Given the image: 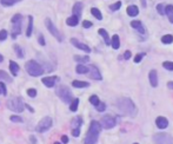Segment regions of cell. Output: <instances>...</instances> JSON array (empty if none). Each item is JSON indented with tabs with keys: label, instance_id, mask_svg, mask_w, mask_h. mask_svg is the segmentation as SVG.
<instances>
[{
	"label": "cell",
	"instance_id": "1",
	"mask_svg": "<svg viewBox=\"0 0 173 144\" xmlns=\"http://www.w3.org/2000/svg\"><path fill=\"white\" fill-rule=\"evenodd\" d=\"M117 108L124 113V115H128V116H136L138 112V109L136 106V104L133 103V101L128 97H120L119 99H117Z\"/></svg>",
	"mask_w": 173,
	"mask_h": 144
},
{
	"label": "cell",
	"instance_id": "2",
	"mask_svg": "<svg viewBox=\"0 0 173 144\" xmlns=\"http://www.w3.org/2000/svg\"><path fill=\"white\" fill-rule=\"evenodd\" d=\"M100 131H101V125L99 122L97 121H92L89 128V131L86 134V137L84 139V144H97L99 141V136H100Z\"/></svg>",
	"mask_w": 173,
	"mask_h": 144
},
{
	"label": "cell",
	"instance_id": "3",
	"mask_svg": "<svg viewBox=\"0 0 173 144\" xmlns=\"http://www.w3.org/2000/svg\"><path fill=\"white\" fill-rule=\"evenodd\" d=\"M55 93H57L58 97L66 104H70L73 99V93H72L71 89L66 85H59L55 90Z\"/></svg>",
	"mask_w": 173,
	"mask_h": 144
},
{
	"label": "cell",
	"instance_id": "4",
	"mask_svg": "<svg viewBox=\"0 0 173 144\" xmlns=\"http://www.w3.org/2000/svg\"><path fill=\"white\" fill-rule=\"evenodd\" d=\"M6 106H7V109H10L13 112L21 113L25 109V103L23 102V99L20 97H12V98L7 99Z\"/></svg>",
	"mask_w": 173,
	"mask_h": 144
},
{
	"label": "cell",
	"instance_id": "5",
	"mask_svg": "<svg viewBox=\"0 0 173 144\" xmlns=\"http://www.w3.org/2000/svg\"><path fill=\"white\" fill-rule=\"evenodd\" d=\"M25 69H26L27 73L30 76H32V77H39V76H41L42 73H44V69H42V66L39 63H37L35 60H33V59L28 60L26 63Z\"/></svg>",
	"mask_w": 173,
	"mask_h": 144
},
{
	"label": "cell",
	"instance_id": "6",
	"mask_svg": "<svg viewBox=\"0 0 173 144\" xmlns=\"http://www.w3.org/2000/svg\"><path fill=\"white\" fill-rule=\"evenodd\" d=\"M12 22V38L15 39L17 36H19L21 33V24H23V15L17 13L12 17L11 19Z\"/></svg>",
	"mask_w": 173,
	"mask_h": 144
},
{
	"label": "cell",
	"instance_id": "7",
	"mask_svg": "<svg viewBox=\"0 0 173 144\" xmlns=\"http://www.w3.org/2000/svg\"><path fill=\"white\" fill-rule=\"evenodd\" d=\"M52 124H53L52 118L48 117V116H46V117H44V118H42L41 121L38 123V125L35 127V131L39 132V134H44V132L48 131V130L52 128Z\"/></svg>",
	"mask_w": 173,
	"mask_h": 144
},
{
	"label": "cell",
	"instance_id": "8",
	"mask_svg": "<svg viewBox=\"0 0 173 144\" xmlns=\"http://www.w3.org/2000/svg\"><path fill=\"white\" fill-rule=\"evenodd\" d=\"M45 25H46V27H47V30H48V32L59 41V43H61L62 40H64V36L60 33V31L55 27V25L52 22V20L50 19V18H46L45 19Z\"/></svg>",
	"mask_w": 173,
	"mask_h": 144
},
{
	"label": "cell",
	"instance_id": "9",
	"mask_svg": "<svg viewBox=\"0 0 173 144\" xmlns=\"http://www.w3.org/2000/svg\"><path fill=\"white\" fill-rule=\"evenodd\" d=\"M100 125L101 128L106 129V130H110V129H113L116 125H117V121H116V118L110 116V115H106L104 116L101 119H100Z\"/></svg>",
	"mask_w": 173,
	"mask_h": 144
},
{
	"label": "cell",
	"instance_id": "10",
	"mask_svg": "<svg viewBox=\"0 0 173 144\" xmlns=\"http://www.w3.org/2000/svg\"><path fill=\"white\" fill-rule=\"evenodd\" d=\"M153 141L159 144H173V137L165 132H159L153 136Z\"/></svg>",
	"mask_w": 173,
	"mask_h": 144
},
{
	"label": "cell",
	"instance_id": "11",
	"mask_svg": "<svg viewBox=\"0 0 173 144\" xmlns=\"http://www.w3.org/2000/svg\"><path fill=\"white\" fill-rule=\"evenodd\" d=\"M71 44H72L73 46H75L77 49H79V50H81V51H84V52H86V53H90V52H91V49H90L89 45H86V44L79 41V40L75 39V38H72V39H71Z\"/></svg>",
	"mask_w": 173,
	"mask_h": 144
},
{
	"label": "cell",
	"instance_id": "12",
	"mask_svg": "<svg viewBox=\"0 0 173 144\" xmlns=\"http://www.w3.org/2000/svg\"><path fill=\"white\" fill-rule=\"evenodd\" d=\"M89 73H90V77H91L92 79H94V80H101V79H102L100 71H99V69H98L95 65L89 66Z\"/></svg>",
	"mask_w": 173,
	"mask_h": 144
},
{
	"label": "cell",
	"instance_id": "13",
	"mask_svg": "<svg viewBox=\"0 0 173 144\" xmlns=\"http://www.w3.org/2000/svg\"><path fill=\"white\" fill-rule=\"evenodd\" d=\"M60 78L58 76H52V77H45V78H42V84H44L45 86L47 87H54L55 86V83L59 82Z\"/></svg>",
	"mask_w": 173,
	"mask_h": 144
},
{
	"label": "cell",
	"instance_id": "14",
	"mask_svg": "<svg viewBox=\"0 0 173 144\" xmlns=\"http://www.w3.org/2000/svg\"><path fill=\"white\" fill-rule=\"evenodd\" d=\"M148 80H149V84L152 87H157L159 82H158V72L157 70H151L149 73H148Z\"/></svg>",
	"mask_w": 173,
	"mask_h": 144
},
{
	"label": "cell",
	"instance_id": "15",
	"mask_svg": "<svg viewBox=\"0 0 173 144\" xmlns=\"http://www.w3.org/2000/svg\"><path fill=\"white\" fill-rule=\"evenodd\" d=\"M156 125H157V128H159L161 130L166 129L168 127V119L166 117H164V116H159L156 119Z\"/></svg>",
	"mask_w": 173,
	"mask_h": 144
},
{
	"label": "cell",
	"instance_id": "16",
	"mask_svg": "<svg viewBox=\"0 0 173 144\" xmlns=\"http://www.w3.org/2000/svg\"><path fill=\"white\" fill-rule=\"evenodd\" d=\"M82 8H84V4L80 3V1H77V3L73 5V8H72L73 15H77L78 18H80V17H81V13H82Z\"/></svg>",
	"mask_w": 173,
	"mask_h": 144
},
{
	"label": "cell",
	"instance_id": "17",
	"mask_svg": "<svg viewBox=\"0 0 173 144\" xmlns=\"http://www.w3.org/2000/svg\"><path fill=\"white\" fill-rule=\"evenodd\" d=\"M81 125H82V117L81 116H75L71 122V128L72 129H80Z\"/></svg>",
	"mask_w": 173,
	"mask_h": 144
},
{
	"label": "cell",
	"instance_id": "18",
	"mask_svg": "<svg viewBox=\"0 0 173 144\" xmlns=\"http://www.w3.org/2000/svg\"><path fill=\"white\" fill-rule=\"evenodd\" d=\"M131 26L134 29V30H137V31H139L140 33H145V27L143 26V22L140 21V20H133V21H131Z\"/></svg>",
	"mask_w": 173,
	"mask_h": 144
},
{
	"label": "cell",
	"instance_id": "19",
	"mask_svg": "<svg viewBox=\"0 0 173 144\" xmlns=\"http://www.w3.org/2000/svg\"><path fill=\"white\" fill-rule=\"evenodd\" d=\"M126 12H127V14L129 17H137L139 14V8L136 5H129V6H127Z\"/></svg>",
	"mask_w": 173,
	"mask_h": 144
},
{
	"label": "cell",
	"instance_id": "20",
	"mask_svg": "<svg viewBox=\"0 0 173 144\" xmlns=\"http://www.w3.org/2000/svg\"><path fill=\"white\" fill-rule=\"evenodd\" d=\"M10 70H11L12 76H13V77H17V76H18V72H19V70H20V67H19V65H18L15 62L10 60Z\"/></svg>",
	"mask_w": 173,
	"mask_h": 144
},
{
	"label": "cell",
	"instance_id": "21",
	"mask_svg": "<svg viewBox=\"0 0 173 144\" xmlns=\"http://www.w3.org/2000/svg\"><path fill=\"white\" fill-rule=\"evenodd\" d=\"M111 46L113 47L114 50H118L120 47V38L118 34H113L111 38Z\"/></svg>",
	"mask_w": 173,
	"mask_h": 144
},
{
	"label": "cell",
	"instance_id": "22",
	"mask_svg": "<svg viewBox=\"0 0 173 144\" xmlns=\"http://www.w3.org/2000/svg\"><path fill=\"white\" fill-rule=\"evenodd\" d=\"M98 33L104 38V41H105L106 45H110V44H111L110 36H109V33H107V31H106L105 29H99V30H98Z\"/></svg>",
	"mask_w": 173,
	"mask_h": 144
},
{
	"label": "cell",
	"instance_id": "23",
	"mask_svg": "<svg viewBox=\"0 0 173 144\" xmlns=\"http://www.w3.org/2000/svg\"><path fill=\"white\" fill-rule=\"evenodd\" d=\"M66 24H67L69 26L74 27V26H77L78 24H79V18L77 15H71V17H69L66 19Z\"/></svg>",
	"mask_w": 173,
	"mask_h": 144
},
{
	"label": "cell",
	"instance_id": "24",
	"mask_svg": "<svg viewBox=\"0 0 173 144\" xmlns=\"http://www.w3.org/2000/svg\"><path fill=\"white\" fill-rule=\"evenodd\" d=\"M72 86L77 87V89H85V87L90 86V83L89 82H82V80H73Z\"/></svg>",
	"mask_w": 173,
	"mask_h": 144
},
{
	"label": "cell",
	"instance_id": "25",
	"mask_svg": "<svg viewBox=\"0 0 173 144\" xmlns=\"http://www.w3.org/2000/svg\"><path fill=\"white\" fill-rule=\"evenodd\" d=\"M165 14L167 15L171 24H173V5H166L165 6Z\"/></svg>",
	"mask_w": 173,
	"mask_h": 144
},
{
	"label": "cell",
	"instance_id": "26",
	"mask_svg": "<svg viewBox=\"0 0 173 144\" xmlns=\"http://www.w3.org/2000/svg\"><path fill=\"white\" fill-rule=\"evenodd\" d=\"M33 33V15H28V25H27V31H26V37L30 38Z\"/></svg>",
	"mask_w": 173,
	"mask_h": 144
},
{
	"label": "cell",
	"instance_id": "27",
	"mask_svg": "<svg viewBox=\"0 0 173 144\" xmlns=\"http://www.w3.org/2000/svg\"><path fill=\"white\" fill-rule=\"evenodd\" d=\"M77 73L79 75H85V73H89V66H86L84 64H78L75 67Z\"/></svg>",
	"mask_w": 173,
	"mask_h": 144
},
{
	"label": "cell",
	"instance_id": "28",
	"mask_svg": "<svg viewBox=\"0 0 173 144\" xmlns=\"http://www.w3.org/2000/svg\"><path fill=\"white\" fill-rule=\"evenodd\" d=\"M0 82H6V83H11L12 82V78L10 77V75L7 72H5L4 70H0Z\"/></svg>",
	"mask_w": 173,
	"mask_h": 144
},
{
	"label": "cell",
	"instance_id": "29",
	"mask_svg": "<svg viewBox=\"0 0 173 144\" xmlns=\"http://www.w3.org/2000/svg\"><path fill=\"white\" fill-rule=\"evenodd\" d=\"M91 13H92V15H93L97 20H102V14H101V12H100L99 8L92 7V8H91Z\"/></svg>",
	"mask_w": 173,
	"mask_h": 144
},
{
	"label": "cell",
	"instance_id": "30",
	"mask_svg": "<svg viewBox=\"0 0 173 144\" xmlns=\"http://www.w3.org/2000/svg\"><path fill=\"white\" fill-rule=\"evenodd\" d=\"M74 60L78 62L79 64H85L90 62V57L89 56H74Z\"/></svg>",
	"mask_w": 173,
	"mask_h": 144
},
{
	"label": "cell",
	"instance_id": "31",
	"mask_svg": "<svg viewBox=\"0 0 173 144\" xmlns=\"http://www.w3.org/2000/svg\"><path fill=\"white\" fill-rule=\"evenodd\" d=\"M78 106H79V98H73L72 102L70 103V110L72 112H75L78 110Z\"/></svg>",
	"mask_w": 173,
	"mask_h": 144
},
{
	"label": "cell",
	"instance_id": "32",
	"mask_svg": "<svg viewBox=\"0 0 173 144\" xmlns=\"http://www.w3.org/2000/svg\"><path fill=\"white\" fill-rule=\"evenodd\" d=\"M19 1H23V0H0L3 6H6V7H10V6H13L14 4L19 3Z\"/></svg>",
	"mask_w": 173,
	"mask_h": 144
},
{
	"label": "cell",
	"instance_id": "33",
	"mask_svg": "<svg viewBox=\"0 0 173 144\" xmlns=\"http://www.w3.org/2000/svg\"><path fill=\"white\" fill-rule=\"evenodd\" d=\"M161 43L163 44H166V45L172 44L173 43V36L172 34H165V36H163L161 37Z\"/></svg>",
	"mask_w": 173,
	"mask_h": 144
},
{
	"label": "cell",
	"instance_id": "34",
	"mask_svg": "<svg viewBox=\"0 0 173 144\" xmlns=\"http://www.w3.org/2000/svg\"><path fill=\"white\" fill-rule=\"evenodd\" d=\"M121 5H122V3L119 0V1H117V3H114V4H112V5H110V10H111L112 12L119 11V10H120V7H121Z\"/></svg>",
	"mask_w": 173,
	"mask_h": 144
},
{
	"label": "cell",
	"instance_id": "35",
	"mask_svg": "<svg viewBox=\"0 0 173 144\" xmlns=\"http://www.w3.org/2000/svg\"><path fill=\"white\" fill-rule=\"evenodd\" d=\"M13 47H14V51H15V53H17L18 58H24V52H23V49H21V47H20L19 45H14Z\"/></svg>",
	"mask_w": 173,
	"mask_h": 144
},
{
	"label": "cell",
	"instance_id": "36",
	"mask_svg": "<svg viewBox=\"0 0 173 144\" xmlns=\"http://www.w3.org/2000/svg\"><path fill=\"white\" fill-rule=\"evenodd\" d=\"M99 102H100V99H99V97H98L97 94H92L91 97H90V103H91L92 105L97 106V105L99 104Z\"/></svg>",
	"mask_w": 173,
	"mask_h": 144
},
{
	"label": "cell",
	"instance_id": "37",
	"mask_svg": "<svg viewBox=\"0 0 173 144\" xmlns=\"http://www.w3.org/2000/svg\"><path fill=\"white\" fill-rule=\"evenodd\" d=\"M165 4H158L157 5V11H158V13L160 14V15H164L165 14Z\"/></svg>",
	"mask_w": 173,
	"mask_h": 144
},
{
	"label": "cell",
	"instance_id": "38",
	"mask_svg": "<svg viewBox=\"0 0 173 144\" xmlns=\"http://www.w3.org/2000/svg\"><path fill=\"white\" fill-rule=\"evenodd\" d=\"M163 66H164V69H166V70H168V71H173V62H164L163 63Z\"/></svg>",
	"mask_w": 173,
	"mask_h": 144
},
{
	"label": "cell",
	"instance_id": "39",
	"mask_svg": "<svg viewBox=\"0 0 173 144\" xmlns=\"http://www.w3.org/2000/svg\"><path fill=\"white\" fill-rule=\"evenodd\" d=\"M95 109H97V111H99V112H104V111L106 110V104L102 103V102H99V104L95 106Z\"/></svg>",
	"mask_w": 173,
	"mask_h": 144
},
{
	"label": "cell",
	"instance_id": "40",
	"mask_svg": "<svg viewBox=\"0 0 173 144\" xmlns=\"http://www.w3.org/2000/svg\"><path fill=\"white\" fill-rule=\"evenodd\" d=\"M0 93H1L3 96H6L7 94V89H6L4 82H0Z\"/></svg>",
	"mask_w": 173,
	"mask_h": 144
},
{
	"label": "cell",
	"instance_id": "41",
	"mask_svg": "<svg viewBox=\"0 0 173 144\" xmlns=\"http://www.w3.org/2000/svg\"><path fill=\"white\" fill-rule=\"evenodd\" d=\"M7 36H8L7 31H6V30H1V31H0V41L6 40V39H7Z\"/></svg>",
	"mask_w": 173,
	"mask_h": 144
},
{
	"label": "cell",
	"instance_id": "42",
	"mask_svg": "<svg viewBox=\"0 0 173 144\" xmlns=\"http://www.w3.org/2000/svg\"><path fill=\"white\" fill-rule=\"evenodd\" d=\"M10 119H11L12 122H14V123H21V122H23V118H21L20 116H15V115L14 116H11Z\"/></svg>",
	"mask_w": 173,
	"mask_h": 144
},
{
	"label": "cell",
	"instance_id": "43",
	"mask_svg": "<svg viewBox=\"0 0 173 144\" xmlns=\"http://www.w3.org/2000/svg\"><path fill=\"white\" fill-rule=\"evenodd\" d=\"M145 56H146V53H144V52H143V53H139V55H137V56L134 57V59H133V60H134V63H140Z\"/></svg>",
	"mask_w": 173,
	"mask_h": 144
},
{
	"label": "cell",
	"instance_id": "44",
	"mask_svg": "<svg viewBox=\"0 0 173 144\" xmlns=\"http://www.w3.org/2000/svg\"><path fill=\"white\" fill-rule=\"evenodd\" d=\"M38 43H39L41 46H45V45H46L45 38H44V36H42V34H39V36H38Z\"/></svg>",
	"mask_w": 173,
	"mask_h": 144
},
{
	"label": "cell",
	"instance_id": "45",
	"mask_svg": "<svg viewBox=\"0 0 173 144\" xmlns=\"http://www.w3.org/2000/svg\"><path fill=\"white\" fill-rule=\"evenodd\" d=\"M27 94L30 96L31 98H34L35 96H37V90L35 89H28L27 90Z\"/></svg>",
	"mask_w": 173,
	"mask_h": 144
},
{
	"label": "cell",
	"instance_id": "46",
	"mask_svg": "<svg viewBox=\"0 0 173 144\" xmlns=\"http://www.w3.org/2000/svg\"><path fill=\"white\" fill-rule=\"evenodd\" d=\"M92 25H93V24L90 20H84L82 21V27L84 29H90V27H92Z\"/></svg>",
	"mask_w": 173,
	"mask_h": 144
},
{
	"label": "cell",
	"instance_id": "47",
	"mask_svg": "<svg viewBox=\"0 0 173 144\" xmlns=\"http://www.w3.org/2000/svg\"><path fill=\"white\" fill-rule=\"evenodd\" d=\"M131 57H132L131 51H128V50H127V51H125V52H124V59H125V60H128Z\"/></svg>",
	"mask_w": 173,
	"mask_h": 144
},
{
	"label": "cell",
	"instance_id": "48",
	"mask_svg": "<svg viewBox=\"0 0 173 144\" xmlns=\"http://www.w3.org/2000/svg\"><path fill=\"white\" fill-rule=\"evenodd\" d=\"M80 135V129H72V136L73 137H79Z\"/></svg>",
	"mask_w": 173,
	"mask_h": 144
},
{
	"label": "cell",
	"instance_id": "49",
	"mask_svg": "<svg viewBox=\"0 0 173 144\" xmlns=\"http://www.w3.org/2000/svg\"><path fill=\"white\" fill-rule=\"evenodd\" d=\"M69 143V137L66 135H62L61 136V144H67Z\"/></svg>",
	"mask_w": 173,
	"mask_h": 144
},
{
	"label": "cell",
	"instance_id": "50",
	"mask_svg": "<svg viewBox=\"0 0 173 144\" xmlns=\"http://www.w3.org/2000/svg\"><path fill=\"white\" fill-rule=\"evenodd\" d=\"M30 141H31V143H32V144H37V138H35L33 135H31V136H30Z\"/></svg>",
	"mask_w": 173,
	"mask_h": 144
},
{
	"label": "cell",
	"instance_id": "51",
	"mask_svg": "<svg viewBox=\"0 0 173 144\" xmlns=\"http://www.w3.org/2000/svg\"><path fill=\"white\" fill-rule=\"evenodd\" d=\"M25 108H26V109H27L28 111H31V112H34V109H33L32 106H30L28 104H25Z\"/></svg>",
	"mask_w": 173,
	"mask_h": 144
},
{
	"label": "cell",
	"instance_id": "52",
	"mask_svg": "<svg viewBox=\"0 0 173 144\" xmlns=\"http://www.w3.org/2000/svg\"><path fill=\"white\" fill-rule=\"evenodd\" d=\"M167 87H168L170 90H173V82H172V80L167 83Z\"/></svg>",
	"mask_w": 173,
	"mask_h": 144
},
{
	"label": "cell",
	"instance_id": "53",
	"mask_svg": "<svg viewBox=\"0 0 173 144\" xmlns=\"http://www.w3.org/2000/svg\"><path fill=\"white\" fill-rule=\"evenodd\" d=\"M141 5H143V7H146V1H145V0H141Z\"/></svg>",
	"mask_w": 173,
	"mask_h": 144
},
{
	"label": "cell",
	"instance_id": "54",
	"mask_svg": "<svg viewBox=\"0 0 173 144\" xmlns=\"http://www.w3.org/2000/svg\"><path fill=\"white\" fill-rule=\"evenodd\" d=\"M3 60H4V57H3V56H1V55H0V63H1V62H3Z\"/></svg>",
	"mask_w": 173,
	"mask_h": 144
},
{
	"label": "cell",
	"instance_id": "55",
	"mask_svg": "<svg viewBox=\"0 0 173 144\" xmlns=\"http://www.w3.org/2000/svg\"><path fill=\"white\" fill-rule=\"evenodd\" d=\"M54 144H61V143H60V142H55Z\"/></svg>",
	"mask_w": 173,
	"mask_h": 144
},
{
	"label": "cell",
	"instance_id": "56",
	"mask_svg": "<svg viewBox=\"0 0 173 144\" xmlns=\"http://www.w3.org/2000/svg\"><path fill=\"white\" fill-rule=\"evenodd\" d=\"M133 144H139V143H133Z\"/></svg>",
	"mask_w": 173,
	"mask_h": 144
}]
</instances>
